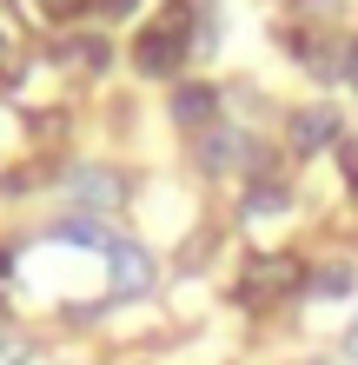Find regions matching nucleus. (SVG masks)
I'll use <instances>...</instances> for the list:
<instances>
[{"mask_svg": "<svg viewBox=\"0 0 358 365\" xmlns=\"http://www.w3.org/2000/svg\"><path fill=\"white\" fill-rule=\"evenodd\" d=\"M133 60H139V73H173L179 60H186V7H173L159 27H146L139 47H133Z\"/></svg>", "mask_w": 358, "mask_h": 365, "instance_id": "1", "label": "nucleus"}, {"mask_svg": "<svg viewBox=\"0 0 358 365\" xmlns=\"http://www.w3.org/2000/svg\"><path fill=\"white\" fill-rule=\"evenodd\" d=\"M107 279H113V292H120V299L153 292V252L133 246V240H113V246H107Z\"/></svg>", "mask_w": 358, "mask_h": 365, "instance_id": "2", "label": "nucleus"}, {"mask_svg": "<svg viewBox=\"0 0 358 365\" xmlns=\"http://www.w3.org/2000/svg\"><path fill=\"white\" fill-rule=\"evenodd\" d=\"M259 160V146H252L239 126H213V133L199 140V166L206 173H239V166H252Z\"/></svg>", "mask_w": 358, "mask_h": 365, "instance_id": "3", "label": "nucleus"}, {"mask_svg": "<svg viewBox=\"0 0 358 365\" xmlns=\"http://www.w3.org/2000/svg\"><path fill=\"white\" fill-rule=\"evenodd\" d=\"M67 192H73L80 206H120L126 200V180L107 173V166H73V173H67Z\"/></svg>", "mask_w": 358, "mask_h": 365, "instance_id": "4", "label": "nucleus"}, {"mask_svg": "<svg viewBox=\"0 0 358 365\" xmlns=\"http://www.w3.org/2000/svg\"><path fill=\"white\" fill-rule=\"evenodd\" d=\"M292 279H299V259H252V272H246V299H252V306H265V299L292 292Z\"/></svg>", "mask_w": 358, "mask_h": 365, "instance_id": "5", "label": "nucleus"}, {"mask_svg": "<svg viewBox=\"0 0 358 365\" xmlns=\"http://www.w3.org/2000/svg\"><path fill=\"white\" fill-rule=\"evenodd\" d=\"M332 140H339V113H332V106H305V113H292V146H299V153H325Z\"/></svg>", "mask_w": 358, "mask_h": 365, "instance_id": "6", "label": "nucleus"}, {"mask_svg": "<svg viewBox=\"0 0 358 365\" xmlns=\"http://www.w3.org/2000/svg\"><path fill=\"white\" fill-rule=\"evenodd\" d=\"M213 113H219L213 87H173V120L179 126H213Z\"/></svg>", "mask_w": 358, "mask_h": 365, "instance_id": "7", "label": "nucleus"}, {"mask_svg": "<svg viewBox=\"0 0 358 365\" xmlns=\"http://www.w3.org/2000/svg\"><path fill=\"white\" fill-rule=\"evenodd\" d=\"M47 240L53 246H93V252H107L113 232L100 226V220H60V226H47Z\"/></svg>", "mask_w": 358, "mask_h": 365, "instance_id": "8", "label": "nucleus"}, {"mask_svg": "<svg viewBox=\"0 0 358 365\" xmlns=\"http://www.w3.org/2000/svg\"><path fill=\"white\" fill-rule=\"evenodd\" d=\"M352 292V266H325L312 272V299H345Z\"/></svg>", "mask_w": 358, "mask_h": 365, "instance_id": "9", "label": "nucleus"}, {"mask_svg": "<svg viewBox=\"0 0 358 365\" xmlns=\"http://www.w3.org/2000/svg\"><path fill=\"white\" fill-rule=\"evenodd\" d=\"M285 206V186H252L246 192V212H252V220H259V212H279Z\"/></svg>", "mask_w": 358, "mask_h": 365, "instance_id": "10", "label": "nucleus"}, {"mask_svg": "<svg viewBox=\"0 0 358 365\" xmlns=\"http://www.w3.org/2000/svg\"><path fill=\"white\" fill-rule=\"evenodd\" d=\"M0 365H33V359H27V346H20V339L0 332Z\"/></svg>", "mask_w": 358, "mask_h": 365, "instance_id": "11", "label": "nucleus"}, {"mask_svg": "<svg viewBox=\"0 0 358 365\" xmlns=\"http://www.w3.org/2000/svg\"><path fill=\"white\" fill-rule=\"evenodd\" d=\"M139 0H100V14H133Z\"/></svg>", "mask_w": 358, "mask_h": 365, "instance_id": "12", "label": "nucleus"}, {"mask_svg": "<svg viewBox=\"0 0 358 365\" xmlns=\"http://www.w3.org/2000/svg\"><path fill=\"white\" fill-rule=\"evenodd\" d=\"M40 7H47L53 20H67V14H73V0H40Z\"/></svg>", "mask_w": 358, "mask_h": 365, "instance_id": "13", "label": "nucleus"}, {"mask_svg": "<svg viewBox=\"0 0 358 365\" xmlns=\"http://www.w3.org/2000/svg\"><path fill=\"white\" fill-rule=\"evenodd\" d=\"M345 359H358V319H352V332H345Z\"/></svg>", "mask_w": 358, "mask_h": 365, "instance_id": "14", "label": "nucleus"}, {"mask_svg": "<svg viewBox=\"0 0 358 365\" xmlns=\"http://www.w3.org/2000/svg\"><path fill=\"white\" fill-rule=\"evenodd\" d=\"M345 60H352V87H358V47H352V53H345Z\"/></svg>", "mask_w": 358, "mask_h": 365, "instance_id": "15", "label": "nucleus"}, {"mask_svg": "<svg viewBox=\"0 0 358 365\" xmlns=\"http://www.w3.org/2000/svg\"><path fill=\"white\" fill-rule=\"evenodd\" d=\"M0 272H7V252H0Z\"/></svg>", "mask_w": 358, "mask_h": 365, "instance_id": "16", "label": "nucleus"}, {"mask_svg": "<svg viewBox=\"0 0 358 365\" xmlns=\"http://www.w3.org/2000/svg\"><path fill=\"white\" fill-rule=\"evenodd\" d=\"M352 192H358V173H352Z\"/></svg>", "mask_w": 358, "mask_h": 365, "instance_id": "17", "label": "nucleus"}]
</instances>
